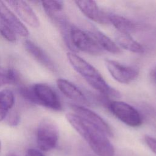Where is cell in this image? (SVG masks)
Wrapping results in <instances>:
<instances>
[{"instance_id":"d4e9b609","label":"cell","mask_w":156,"mask_h":156,"mask_svg":"<svg viewBox=\"0 0 156 156\" xmlns=\"http://www.w3.org/2000/svg\"><path fill=\"white\" fill-rule=\"evenodd\" d=\"M10 156H17V155H10Z\"/></svg>"},{"instance_id":"4fadbf2b","label":"cell","mask_w":156,"mask_h":156,"mask_svg":"<svg viewBox=\"0 0 156 156\" xmlns=\"http://www.w3.org/2000/svg\"><path fill=\"white\" fill-rule=\"evenodd\" d=\"M43 7L49 17L60 27L66 23L62 13L63 2L62 1H43Z\"/></svg>"},{"instance_id":"9c48e42d","label":"cell","mask_w":156,"mask_h":156,"mask_svg":"<svg viewBox=\"0 0 156 156\" xmlns=\"http://www.w3.org/2000/svg\"><path fill=\"white\" fill-rule=\"evenodd\" d=\"M79 10L90 20L105 24L109 23L108 14L101 10L96 2L90 0L75 1Z\"/></svg>"},{"instance_id":"e0dca14e","label":"cell","mask_w":156,"mask_h":156,"mask_svg":"<svg viewBox=\"0 0 156 156\" xmlns=\"http://www.w3.org/2000/svg\"><path fill=\"white\" fill-rule=\"evenodd\" d=\"M116 40L120 47L132 52L140 54L144 51L143 46L129 34L119 33L116 37Z\"/></svg>"},{"instance_id":"5bb4252c","label":"cell","mask_w":156,"mask_h":156,"mask_svg":"<svg viewBox=\"0 0 156 156\" xmlns=\"http://www.w3.org/2000/svg\"><path fill=\"white\" fill-rule=\"evenodd\" d=\"M26 50L39 63L47 68L54 71L55 69L54 63L44 51L36 44L30 40H26L24 43Z\"/></svg>"},{"instance_id":"ac0fdd59","label":"cell","mask_w":156,"mask_h":156,"mask_svg":"<svg viewBox=\"0 0 156 156\" xmlns=\"http://www.w3.org/2000/svg\"><path fill=\"white\" fill-rule=\"evenodd\" d=\"M14 103L15 97L11 90L4 89L0 91V122L6 118Z\"/></svg>"},{"instance_id":"6da1fadb","label":"cell","mask_w":156,"mask_h":156,"mask_svg":"<svg viewBox=\"0 0 156 156\" xmlns=\"http://www.w3.org/2000/svg\"><path fill=\"white\" fill-rule=\"evenodd\" d=\"M65 117L97 155L114 156V147L103 132L75 113H66Z\"/></svg>"},{"instance_id":"cb8c5ba5","label":"cell","mask_w":156,"mask_h":156,"mask_svg":"<svg viewBox=\"0 0 156 156\" xmlns=\"http://www.w3.org/2000/svg\"><path fill=\"white\" fill-rule=\"evenodd\" d=\"M151 77L156 83V68H154L151 72Z\"/></svg>"},{"instance_id":"8992f818","label":"cell","mask_w":156,"mask_h":156,"mask_svg":"<svg viewBox=\"0 0 156 156\" xmlns=\"http://www.w3.org/2000/svg\"><path fill=\"white\" fill-rule=\"evenodd\" d=\"M34 104L41 105L46 108L59 111L62 104L57 93L48 85L44 83H35L32 86Z\"/></svg>"},{"instance_id":"ba28073f","label":"cell","mask_w":156,"mask_h":156,"mask_svg":"<svg viewBox=\"0 0 156 156\" xmlns=\"http://www.w3.org/2000/svg\"><path fill=\"white\" fill-rule=\"evenodd\" d=\"M70 107L75 112L76 115L98 127L107 136L112 137L113 136V133L110 126L96 113L78 104H71Z\"/></svg>"},{"instance_id":"3957f363","label":"cell","mask_w":156,"mask_h":156,"mask_svg":"<svg viewBox=\"0 0 156 156\" xmlns=\"http://www.w3.org/2000/svg\"><path fill=\"white\" fill-rule=\"evenodd\" d=\"M59 132L56 123L49 118L43 119L37 130L38 147L43 151H49L57 145Z\"/></svg>"},{"instance_id":"5b68a950","label":"cell","mask_w":156,"mask_h":156,"mask_svg":"<svg viewBox=\"0 0 156 156\" xmlns=\"http://www.w3.org/2000/svg\"><path fill=\"white\" fill-rule=\"evenodd\" d=\"M108 108L114 116L129 126L136 127L143 123L140 113L133 107L126 102L112 101L108 104Z\"/></svg>"},{"instance_id":"30bf717a","label":"cell","mask_w":156,"mask_h":156,"mask_svg":"<svg viewBox=\"0 0 156 156\" xmlns=\"http://www.w3.org/2000/svg\"><path fill=\"white\" fill-rule=\"evenodd\" d=\"M0 20L7 24L17 35L23 37L29 35V32L26 26L1 1H0Z\"/></svg>"},{"instance_id":"d6986e66","label":"cell","mask_w":156,"mask_h":156,"mask_svg":"<svg viewBox=\"0 0 156 156\" xmlns=\"http://www.w3.org/2000/svg\"><path fill=\"white\" fill-rule=\"evenodd\" d=\"M17 80L18 76L13 69L0 66V87L15 83Z\"/></svg>"},{"instance_id":"484cf974","label":"cell","mask_w":156,"mask_h":156,"mask_svg":"<svg viewBox=\"0 0 156 156\" xmlns=\"http://www.w3.org/2000/svg\"><path fill=\"white\" fill-rule=\"evenodd\" d=\"M0 149H1V141H0Z\"/></svg>"},{"instance_id":"44dd1931","label":"cell","mask_w":156,"mask_h":156,"mask_svg":"<svg viewBox=\"0 0 156 156\" xmlns=\"http://www.w3.org/2000/svg\"><path fill=\"white\" fill-rule=\"evenodd\" d=\"M144 140L148 147L156 154V139L151 136L145 135Z\"/></svg>"},{"instance_id":"8fae6325","label":"cell","mask_w":156,"mask_h":156,"mask_svg":"<svg viewBox=\"0 0 156 156\" xmlns=\"http://www.w3.org/2000/svg\"><path fill=\"white\" fill-rule=\"evenodd\" d=\"M9 4L27 24L32 27L37 28L40 26L39 19L31 7L24 1H7Z\"/></svg>"},{"instance_id":"7a4b0ae2","label":"cell","mask_w":156,"mask_h":156,"mask_svg":"<svg viewBox=\"0 0 156 156\" xmlns=\"http://www.w3.org/2000/svg\"><path fill=\"white\" fill-rule=\"evenodd\" d=\"M66 56L72 67L93 88L108 97L118 98L121 96L120 93L110 86L101 73L90 63L73 52H68Z\"/></svg>"},{"instance_id":"7c38bea8","label":"cell","mask_w":156,"mask_h":156,"mask_svg":"<svg viewBox=\"0 0 156 156\" xmlns=\"http://www.w3.org/2000/svg\"><path fill=\"white\" fill-rule=\"evenodd\" d=\"M57 85L60 91L68 98L83 104H88V101L84 94L73 83L63 79L57 80Z\"/></svg>"},{"instance_id":"2e32d148","label":"cell","mask_w":156,"mask_h":156,"mask_svg":"<svg viewBox=\"0 0 156 156\" xmlns=\"http://www.w3.org/2000/svg\"><path fill=\"white\" fill-rule=\"evenodd\" d=\"M90 34L102 49H105L112 54H119L121 52V49L118 45L102 32L94 29Z\"/></svg>"},{"instance_id":"277c9868","label":"cell","mask_w":156,"mask_h":156,"mask_svg":"<svg viewBox=\"0 0 156 156\" xmlns=\"http://www.w3.org/2000/svg\"><path fill=\"white\" fill-rule=\"evenodd\" d=\"M71 47H75L76 49L91 55H99L102 52V49L94 40L90 33L71 26L69 34Z\"/></svg>"},{"instance_id":"9a60e30c","label":"cell","mask_w":156,"mask_h":156,"mask_svg":"<svg viewBox=\"0 0 156 156\" xmlns=\"http://www.w3.org/2000/svg\"><path fill=\"white\" fill-rule=\"evenodd\" d=\"M109 23H111L119 33L129 34L137 30V25L132 21L116 14H108Z\"/></svg>"},{"instance_id":"603a6c76","label":"cell","mask_w":156,"mask_h":156,"mask_svg":"<svg viewBox=\"0 0 156 156\" xmlns=\"http://www.w3.org/2000/svg\"><path fill=\"white\" fill-rule=\"evenodd\" d=\"M26 156H45V155L37 149H30L27 151Z\"/></svg>"},{"instance_id":"7402d4cb","label":"cell","mask_w":156,"mask_h":156,"mask_svg":"<svg viewBox=\"0 0 156 156\" xmlns=\"http://www.w3.org/2000/svg\"><path fill=\"white\" fill-rule=\"evenodd\" d=\"M7 118V121L10 126H16L18 124L20 121V117L18 115L12 114L9 115H7L6 116Z\"/></svg>"},{"instance_id":"ffe728a7","label":"cell","mask_w":156,"mask_h":156,"mask_svg":"<svg viewBox=\"0 0 156 156\" xmlns=\"http://www.w3.org/2000/svg\"><path fill=\"white\" fill-rule=\"evenodd\" d=\"M0 34L7 41L13 42L16 40L15 33L4 23L0 20Z\"/></svg>"},{"instance_id":"52a82bcc","label":"cell","mask_w":156,"mask_h":156,"mask_svg":"<svg viewBox=\"0 0 156 156\" xmlns=\"http://www.w3.org/2000/svg\"><path fill=\"white\" fill-rule=\"evenodd\" d=\"M105 65L110 75L119 83H129L138 77V71L133 67L108 59L105 60Z\"/></svg>"}]
</instances>
